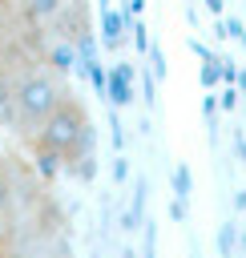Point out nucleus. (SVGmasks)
I'll return each instance as SVG.
<instances>
[{
  "label": "nucleus",
  "mask_w": 246,
  "mask_h": 258,
  "mask_svg": "<svg viewBox=\"0 0 246 258\" xmlns=\"http://www.w3.org/2000/svg\"><path fill=\"white\" fill-rule=\"evenodd\" d=\"M28 145H32V153L40 161L89 177L93 173V117H89L85 101L69 93Z\"/></svg>",
  "instance_id": "f257e3e1"
},
{
  "label": "nucleus",
  "mask_w": 246,
  "mask_h": 258,
  "mask_svg": "<svg viewBox=\"0 0 246 258\" xmlns=\"http://www.w3.org/2000/svg\"><path fill=\"white\" fill-rule=\"evenodd\" d=\"M69 81L60 73H52L48 64H32L28 73H20L16 89H12V109H8V129L24 141H32L40 133V125L56 113V105L69 97Z\"/></svg>",
  "instance_id": "f03ea898"
},
{
  "label": "nucleus",
  "mask_w": 246,
  "mask_h": 258,
  "mask_svg": "<svg viewBox=\"0 0 246 258\" xmlns=\"http://www.w3.org/2000/svg\"><path fill=\"white\" fill-rule=\"evenodd\" d=\"M93 32V12H89V0H65L60 12L52 16V24L40 32V36H52V40H65L73 48H85Z\"/></svg>",
  "instance_id": "7ed1b4c3"
},
{
  "label": "nucleus",
  "mask_w": 246,
  "mask_h": 258,
  "mask_svg": "<svg viewBox=\"0 0 246 258\" xmlns=\"http://www.w3.org/2000/svg\"><path fill=\"white\" fill-rule=\"evenodd\" d=\"M24 218V202H20V169L12 157L0 153V242L12 238V230Z\"/></svg>",
  "instance_id": "20e7f679"
}]
</instances>
